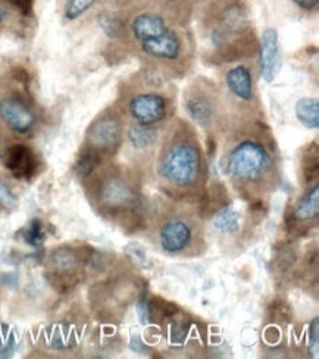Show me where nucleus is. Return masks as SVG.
<instances>
[{
  "label": "nucleus",
  "instance_id": "30",
  "mask_svg": "<svg viewBox=\"0 0 319 359\" xmlns=\"http://www.w3.org/2000/svg\"><path fill=\"white\" fill-rule=\"evenodd\" d=\"M318 349H319V318H313L309 327V356L318 358Z\"/></svg>",
  "mask_w": 319,
  "mask_h": 359
},
{
  "label": "nucleus",
  "instance_id": "27",
  "mask_svg": "<svg viewBox=\"0 0 319 359\" xmlns=\"http://www.w3.org/2000/svg\"><path fill=\"white\" fill-rule=\"evenodd\" d=\"M189 334V325L182 321L172 323L170 327V345L174 348L182 346Z\"/></svg>",
  "mask_w": 319,
  "mask_h": 359
},
{
  "label": "nucleus",
  "instance_id": "26",
  "mask_svg": "<svg viewBox=\"0 0 319 359\" xmlns=\"http://www.w3.org/2000/svg\"><path fill=\"white\" fill-rule=\"evenodd\" d=\"M319 174V162H318V147L316 143L313 144V151H312V144L309 146V151L303 156V175H305L306 183L312 182V180L318 178Z\"/></svg>",
  "mask_w": 319,
  "mask_h": 359
},
{
  "label": "nucleus",
  "instance_id": "7",
  "mask_svg": "<svg viewBox=\"0 0 319 359\" xmlns=\"http://www.w3.org/2000/svg\"><path fill=\"white\" fill-rule=\"evenodd\" d=\"M184 111L197 126L209 128L218 116V103L209 92L193 86L184 96Z\"/></svg>",
  "mask_w": 319,
  "mask_h": 359
},
{
  "label": "nucleus",
  "instance_id": "20",
  "mask_svg": "<svg viewBox=\"0 0 319 359\" xmlns=\"http://www.w3.org/2000/svg\"><path fill=\"white\" fill-rule=\"evenodd\" d=\"M50 265L57 273H71L79 265V258L69 248H57L50 255Z\"/></svg>",
  "mask_w": 319,
  "mask_h": 359
},
{
  "label": "nucleus",
  "instance_id": "37",
  "mask_svg": "<svg viewBox=\"0 0 319 359\" xmlns=\"http://www.w3.org/2000/svg\"><path fill=\"white\" fill-rule=\"evenodd\" d=\"M245 2H249V0H245Z\"/></svg>",
  "mask_w": 319,
  "mask_h": 359
},
{
  "label": "nucleus",
  "instance_id": "8",
  "mask_svg": "<svg viewBox=\"0 0 319 359\" xmlns=\"http://www.w3.org/2000/svg\"><path fill=\"white\" fill-rule=\"evenodd\" d=\"M0 119L17 134H28L37 123V116L20 97L9 96L0 100Z\"/></svg>",
  "mask_w": 319,
  "mask_h": 359
},
{
  "label": "nucleus",
  "instance_id": "38",
  "mask_svg": "<svg viewBox=\"0 0 319 359\" xmlns=\"http://www.w3.org/2000/svg\"><path fill=\"white\" fill-rule=\"evenodd\" d=\"M0 158H2V154H0Z\"/></svg>",
  "mask_w": 319,
  "mask_h": 359
},
{
  "label": "nucleus",
  "instance_id": "23",
  "mask_svg": "<svg viewBox=\"0 0 319 359\" xmlns=\"http://www.w3.org/2000/svg\"><path fill=\"white\" fill-rule=\"evenodd\" d=\"M22 233H24V236H22L24 242L32 248L39 249L46 241V230H44V226L40 219L29 221V224L24 229Z\"/></svg>",
  "mask_w": 319,
  "mask_h": 359
},
{
  "label": "nucleus",
  "instance_id": "25",
  "mask_svg": "<svg viewBox=\"0 0 319 359\" xmlns=\"http://www.w3.org/2000/svg\"><path fill=\"white\" fill-rule=\"evenodd\" d=\"M124 252H125V257L140 269H150L151 266H154V264H151L150 258L147 257L146 253V249L139 245V243H128L125 248H124Z\"/></svg>",
  "mask_w": 319,
  "mask_h": 359
},
{
  "label": "nucleus",
  "instance_id": "1",
  "mask_svg": "<svg viewBox=\"0 0 319 359\" xmlns=\"http://www.w3.org/2000/svg\"><path fill=\"white\" fill-rule=\"evenodd\" d=\"M199 15L218 61L234 62L257 49L245 0H206Z\"/></svg>",
  "mask_w": 319,
  "mask_h": 359
},
{
  "label": "nucleus",
  "instance_id": "35",
  "mask_svg": "<svg viewBox=\"0 0 319 359\" xmlns=\"http://www.w3.org/2000/svg\"><path fill=\"white\" fill-rule=\"evenodd\" d=\"M5 2H8L9 5H12L15 8H18L20 11H22L25 13V12H29V9H32L33 0H5Z\"/></svg>",
  "mask_w": 319,
  "mask_h": 359
},
{
  "label": "nucleus",
  "instance_id": "11",
  "mask_svg": "<svg viewBox=\"0 0 319 359\" xmlns=\"http://www.w3.org/2000/svg\"><path fill=\"white\" fill-rule=\"evenodd\" d=\"M135 193L121 177L106 178L100 187V201L109 209H125L135 205Z\"/></svg>",
  "mask_w": 319,
  "mask_h": 359
},
{
  "label": "nucleus",
  "instance_id": "36",
  "mask_svg": "<svg viewBox=\"0 0 319 359\" xmlns=\"http://www.w3.org/2000/svg\"><path fill=\"white\" fill-rule=\"evenodd\" d=\"M8 15H9V12H8L6 6H4L2 4H0V25L5 24V21L8 20Z\"/></svg>",
  "mask_w": 319,
  "mask_h": 359
},
{
  "label": "nucleus",
  "instance_id": "19",
  "mask_svg": "<svg viewBox=\"0 0 319 359\" xmlns=\"http://www.w3.org/2000/svg\"><path fill=\"white\" fill-rule=\"evenodd\" d=\"M241 215L233 206H226L215 215L214 227L221 234H234L240 229Z\"/></svg>",
  "mask_w": 319,
  "mask_h": 359
},
{
  "label": "nucleus",
  "instance_id": "16",
  "mask_svg": "<svg viewBox=\"0 0 319 359\" xmlns=\"http://www.w3.org/2000/svg\"><path fill=\"white\" fill-rule=\"evenodd\" d=\"M97 24L106 37L112 40L121 39L125 32V17L119 9L102 11L97 15Z\"/></svg>",
  "mask_w": 319,
  "mask_h": 359
},
{
  "label": "nucleus",
  "instance_id": "22",
  "mask_svg": "<svg viewBox=\"0 0 319 359\" xmlns=\"http://www.w3.org/2000/svg\"><path fill=\"white\" fill-rule=\"evenodd\" d=\"M99 2V0H65L64 18L67 21H77Z\"/></svg>",
  "mask_w": 319,
  "mask_h": 359
},
{
  "label": "nucleus",
  "instance_id": "18",
  "mask_svg": "<svg viewBox=\"0 0 319 359\" xmlns=\"http://www.w3.org/2000/svg\"><path fill=\"white\" fill-rule=\"evenodd\" d=\"M319 214V187L313 186L299 199L294 208V219L299 222L311 221Z\"/></svg>",
  "mask_w": 319,
  "mask_h": 359
},
{
  "label": "nucleus",
  "instance_id": "2",
  "mask_svg": "<svg viewBox=\"0 0 319 359\" xmlns=\"http://www.w3.org/2000/svg\"><path fill=\"white\" fill-rule=\"evenodd\" d=\"M201 171L202 151L197 140L186 128H178L175 136L163 147L159 175L174 186L189 187L197 182Z\"/></svg>",
  "mask_w": 319,
  "mask_h": 359
},
{
  "label": "nucleus",
  "instance_id": "28",
  "mask_svg": "<svg viewBox=\"0 0 319 359\" xmlns=\"http://www.w3.org/2000/svg\"><path fill=\"white\" fill-rule=\"evenodd\" d=\"M50 346L55 349H67L72 345V337L69 332L64 330V328H55L50 332Z\"/></svg>",
  "mask_w": 319,
  "mask_h": 359
},
{
  "label": "nucleus",
  "instance_id": "17",
  "mask_svg": "<svg viewBox=\"0 0 319 359\" xmlns=\"http://www.w3.org/2000/svg\"><path fill=\"white\" fill-rule=\"evenodd\" d=\"M297 121L308 130L319 128V100L316 97H301L294 107Z\"/></svg>",
  "mask_w": 319,
  "mask_h": 359
},
{
  "label": "nucleus",
  "instance_id": "34",
  "mask_svg": "<svg viewBox=\"0 0 319 359\" xmlns=\"http://www.w3.org/2000/svg\"><path fill=\"white\" fill-rule=\"evenodd\" d=\"M130 349L134 353H139V355H146L149 352V348L144 345V341L140 339V336H131L130 339Z\"/></svg>",
  "mask_w": 319,
  "mask_h": 359
},
{
  "label": "nucleus",
  "instance_id": "4",
  "mask_svg": "<svg viewBox=\"0 0 319 359\" xmlns=\"http://www.w3.org/2000/svg\"><path fill=\"white\" fill-rule=\"evenodd\" d=\"M181 27V24H172L166 32L134 44L143 57L155 62L151 67L159 68V64L177 65L184 61L187 52V40Z\"/></svg>",
  "mask_w": 319,
  "mask_h": 359
},
{
  "label": "nucleus",
  "instance_id": "5",
  "mask_svg": "<svg viewBox=\"0 0 319 359\" xmlns=\"http://www.w3.org/2000/svg\"><path fill=\"white\" fill-rule=\"evenodd\" d=\"M123 121L115 112H106L96 118L87 130V149L96 154L111 155L118 151L123 142Z\"/></svg>",
  "mask_w": 319,
  "mask_h": 359
},
{
  "label": "nucleus",
  "instance_id": "12",
  "mask_svg": "<svg viewBox=\"0 0 319 359\" xmlns=\"http://www.w3.org/2000/svg\"><path fill=\"white\" fill-rule=\"evenodd\" d=\"M225 87L234 99L243 103H250L254 99L253 74L247 65L238 64L225 72Z\"/></svg>",
  "mask_w": 319,
  "mask_h": 359
},
{
  "label": "nucleus",
  "instance_id": "15",
  "mask_svg": "<svg viewBox=\"0 0 319 359\" xmlns=\"http://www.w3.org/2000/svg\"><path fill=\"white\" fill-rule=\"evenodd\" d=\"M127 139L134 151H147L154 147L161 139V130L158 126H142L131 123L127 130Z\"/></svg>",
  "mask_w": 319,
  "mask_h": 359
},
{
  "label": "nucleus",
  "instance_id": "13",
  "mask_svg": "<svg viewBox=\"0 0 319 359\" xmlns=\"http://www.w3.org/2000/svg\"><path fill=\"white\" fill-rule=\"evenodd\" d=\"M5 165L13 177L29 180L37 172L39 162L34 152L25 144H13L8 149Z\"/></svg>",
  "mask_w": 319,
  "mask_h": 359
},
{
  "label": "nucleus",
  "instance_id": "9",
  "mask_svg": "<svg viewBox=\"0 0 319 359\" xmlns=\"http://www.w3.org/2000/svg\"><path fill=\"white\" fill-rule=\"evenodd\" d=\"M257 56H259V72L266 84L273 83L280 67V36L277 28L268 27L264 29L259 43H257Z\"/></svg>",
  "mask_w": 319,
  "mask_h": 359
},
{
  "label": "nucleus",
  "instance_id": "14",
  "mask_svg": "<svg viewBox=\"0 0 319 359\" xmlns=\"http://www.w3.org/2000/svg\"><path fill=\"white\" fill-rule=\"evenodd\" d=\"M162 12L175 21L184 25L196 13H199L206 0H151Z\"/></svg>",
  "mask_w": 319,
  "mask_h": 359
},
{
  "label": "nucleus",
  "instance_id": "6",
  "mask_svg": "<svg viewBox=\"0 0 319 359\" xmlns=\"http://www.w3.org/2000/svg\"><path fill=\"white\" fill-rule=\"evenodd\" d=\"M168 100L154 88L134 93L127 104L133 123L142 126H159L168 116Z\"/></svg>",
  "mask_w": 319,
  "mask_h": 359
},
{
  "label": "nucleus",
  "instance_id": "3",
  "mask_svg": "<svg viewBox=\"0 0 319 359\" xmlns=\"http://www.w3.org/2000/svg\"><path fill=\"white\" fill-rule=\"evenodd\" d=\"M276 162L265 142L257 139H243L237 142L225 159V170L237 182L257 183L264 180Z\"/></svg>",
  "mask_w": 319,
  "mask_h": 359
},
{
  "label": "nucleus",
  "instance_id": "31",
  "mask_svg": "<svg viewBox=\"0 0 319 359\" xmlns=\"http://www.w3.org/2000/svg\"><path fill=\"white\" fill-rule=\"evenodd\" d=\"M137 316L143 325H149L151 323V312H150V299L146 294H142V297L137 302Z\"/></svg>",
  "mask_w": 319,
  "mask_h": 359
},
{
  "label": "nucleus",
  "instance_id": "21",
  "mask_svg": "<svg viewBox=\"0 0 319 359\" xmlns=\"http://www.w3.org/2000/svg\"><path fill=\"white\" fill-rule=\"evenodd\" d=\"M102 162V156L99 154H96L91 149H84V151L79 155L77 161H75V174H77L80 178H87L91 174H93Z\"/></svg>",
  "mask_w": 319,
  "mask_h": 359
},
{
  "label": "nucleus",
  "instance_id": "10",
  "mask_svg": "<svg viewBox=\"0 0 319 359\" xmlns=\"http://www.w3.org/2000/svg\"><path fill=\"white\" fill-rule=\"evenodd\" d=\"M193 238L190 224L184 219H170L159 231V243L166 253H179L184 250Z\"/></svg>",
  "mask_w": 319,
  "mask_h": 359
},
{
  "label": "nucleus",
  "instance_id": "32",
  "mask_svg": "<svg viewBox=\"0 0 319 359\" xmlns=\"http://www.w3.org/2000/svg\"><path fill=\"white\" fill-rule=\"evenodd\" d=\"M112 9H119V11H127L130 8H134L137 5L143 4L144 0H104Z\"/></svg>",
  "mask_w": 319,
  "mask_h": 359
},
{
  "label": "nucleus",
  "instance_id": "24",
  "mask_svg": "<svg viewBox=\"0 0 319 359\" xmlns=\"http://www.w3.org/2000/svg\"><path fill=\"white\" fill-rule=\"evenodd\" d=\"M17 349V336L8 324L0 323V359H8Z\"/></svg>",
  "mask_w": 319,
  "mask_h": 359
},
{
  "label": "nucleus",
  "instance_id": "29",
  "mask_svg": "<svg viewBox=\"0 0 319 359\" xmlns=\"http://www.w3.org/2000/svg\"><path fill=\"white\" fill-rule=\"evenodd\" d=\"M18 203H20V201L17 198V194L11 190V187L5 182L0 180V206L13 209L18 206Z\"/></svg>",
  "mask_w": 319,
  "mask_h": 359
},
{
  "label": "nucleus",
  "instance_id": "33",
  "mask_svg": "<svg viewBox=\"0 0 319 359\" xmlns=\"http://www.w3.org/2000/svg\"><path fill=\"white\" fill-rule=\"evenodd\" d=\"M294 6L301 12L315 13L319 8V0H292Z\"/></svg>",
  "mask_w": 319,
  "mask_h": 359
}]
</instances>
